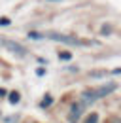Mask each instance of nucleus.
I'll return each mask as SVG.
<instances>
[{"label":"nucleus","mask_w":121,"mask_h":123,"mask_svg":"<svg viewBox=\"0 0 121 123\" xmlns=\"http://www.w3.org/2000/svg\"><path fill=\"white\" fill-rule=\"evenodd\" d=\"M47 38L51 40H57V42H64V44H79V40H76L72 36H64V34H59V32H49Z\"/></svg>","instance_id":"nucleus-1"},{"label":"nucleus","mask_w":121,"mask_h":123,"mask_svg":"<svg viewBox=\"0 0 121 123\" xmlns=\"http://www.w3.org/2000/svg\"><path fill=\"white\" fill-rule=\"evenodd\" d=\"M2 44H4V46L8 47L10 51L17 53V55H25V53H27V49H25V47H23V46H19V44H15V42H10V40H4Z\"/></svg>","instance_id":"nucleus-2"},{"label":"nucleus","mask_w":121,"mask_h":123,"mask_svg":"<svg viewBox=\"0 0 121 123\" xmlns=\"http://www.w3.org/2000/svg\"><path fill=\"white\" fill-rule=\"evenodd\" d=\"M115 87H117L115 83H108V85H104V87H100V89H97V91H93V93H95V97L98 98V97H104V95H108L110 91H114Z\"/></svg>","instance_id":"nucleus-3"},{"label":"nucleus","mask_w":121,"mask_h":123,"mask_svg":"<svg viewBox=\"0 0 121 123\" xmlns=\"http://www.w3.org/2000/svg\"><path fill=\"white\" fill-rule=\"evenodd\" d=\"M83 104H81V102H78V104H72V110H70V117H72V119H78V117H79V116H81V112H83Z\"/></svg>","instance_id":"nucleus-4"},{"label":"nucleus","mask_w":121,"mask_h":123,"mask_svg":"<svg viewBox=\"0 0 121 123\" xmlns=\"http://www.w3.org/2000/svg\"><path fill=\"white\" fill-rule=\"evenodd\" d=\"M93 100H97V97H95L93 91H85L81 95V104H83V106H85V104H91Z\"/></svg>","instance_id":"nucleus-5"},{"label":"nucleus","mask_w":121,"mask_h":123,"mask_svg":"<svg viewBox=\"0 0 121 123\" xmlns=\"http://www.w3.org/2000/svg\"><path fill=\"white\" fill-rule=\"evenodd\" d=\"M19 98H21V95H19V93L17 91H13V93H10V100H12V102H19Z\"/></svg>","instance_id":"nucleus-6"},{"label":"nucleus","mask_w":121,"mask_h":123,"mask_svg":"<svg viewBox=\"0 0 121 123\" xmlns=\"http://www.w3.org/2000/svg\"><path fill=\"white\" fill-rule=\"evenodd\" d=\"M59 59L68 61V59H72V53H68V51H60V53H59Z\"/></svg>","instance_id":"nucleus-7"},{"label":"nucleus","mask_w":121,"mask_h":123,"mask_svg":"<svg viewBox=\"0 0 121 123\" xmlns=\"http://www.w3.org/2000/svg\"><path fill=\"white\" fill-rule=\"evenodd\" d=\"M51 102H53V98H51V97H49V95H47V97H44V100H42V106H49V104H51Z\"/></svg>","instance_id":"nucleus-8"},{"label":"nucleus","mask_w":121,"mask_h":123,"mask_svg":"<svg viewBox=\"0 0 121 123\" xmlns=\"http://www.w3.org/2000/svg\"><path fill=\"white\" fill-rule=\"evenodd\" d=\"M97 121H98V116H97V114H91L85 123H97Z\"/></svg>","instance_id":"nucleus-9"},{"label":"nucleus","mask_w":121,"mask_h":123,"mask_svg":"<svg viewBox=\"0 0 121 123\" xmlns=\"http://www.w3.org/2000/svg\"><path fill=\"white\" fill-rule=\"evenodd\" d=\"M0 25H10V19H8V17H2V19H0Z\"/></svg>","instance_id":"nucleus-10"},{"label":"nucleus","mask_w":121,"mask_h":123,"mask_svg":"<svg viewBox=\"0 0 121 123\" xmlns=\"http://www.w3.org/2000/svg\"><path fill=\"white\" fill-rule=\"evenodd\" d=\"M4 95H6V89H2V87H0V97H4Z\"/></svg>","instance_id":"nucleus-11"}]
</instances>
